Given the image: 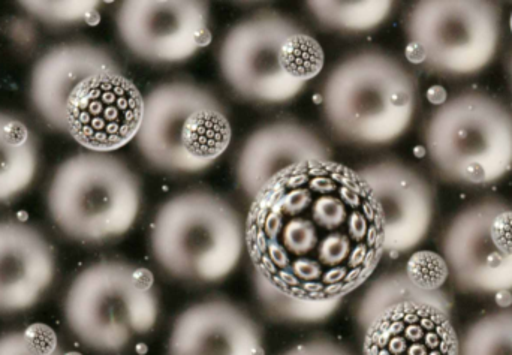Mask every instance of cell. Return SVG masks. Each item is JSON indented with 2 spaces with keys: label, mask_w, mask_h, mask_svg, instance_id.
<instances>
[{
  "label": "cell",
  "mask_w": 512,
  "mask_h": 355,
  "mask_svg": "<svg viewBox=\"0 0 512 355\" xmlns=\"http://www.w3.org/2000/svg\"><path fill=\"white\" fill-rule=\"evenodd\" d=\"M382 221L385 254L417 248L432 227L435 198L429 182L399 161H381L361 168Z\"/></svg>",
  "instance_id": "obj_13"
},
{
  "label": "cell",
  "mask_w": 512,
  "mask_h": 355,
  "mask_svg": "<svg viewBox=\"0 0 512 355\" xmlns=\"http://www.w3.org/2000/svg\"><path fill=\"white\" fill-rule=\"evenodd\" d=\"M442 258L463 293L512 291V204L489 197L460 210L445 228Z\"/></svg>",
  "instance_id": "obj_10"
},
{
  "label": "cell",
  "mask_w": 512,
  "mask_h": 355,
  "mask_svg": "<svg viewBox=\"0 0 512 355\" xmlns=\"http://www.w3.org/2000/svg\"><path fill=\"white\" fill-rule=\"evenodd\" d=\"M280 355H354L348 348L328 338H315L288 348Z\"/></svg>",
  "instance_id": "obj_27"
},
{
  "label": "cell",
  "mask_w": 512,
  "mask_h": 355,
  "mask_svg": "<svg viewBox=\"0 0 512 355\" xmlns=\"http://www.w3.org/2000/svg\"><path fill=\"white\" fill-rule=\"evenodd\" d=\"M424 144L442 179L492 185L512 170V110L489 93H459L433 111Z\"/></svg>",
  "instance_id": "obj_7"
},
{
  "label": "cell",
  "mask_w": 512,
  "mask_h": 355,
  "mask_svg": "<svg viewBox=\"0 0 512 355\" xmlns=\"http://www.w3.org/2000/svg\"><path fill=\"white\" fill-rule=\"evenodd\" d=\"M417 83L390 54L366 50L346 57L328 75L322 110L334 132L361 146L399 140L414 120Z\"/></svg>",
  "instance_id": "obj_3"
},
{
  "label": "cell",
  "mask_w": 512,
  "mask_h": 355,
  "mask_svg": "<svg viewBox=\"0 0 512 355\" xmlns=\"http://www.w3.org/2000/svg\"><path fill=\"white\" fill-rule=\"evenodd\" d=\"M117 30L131 53L158 65L186 62L212 41L209 6L194 0L123 2Z\"/></svg>",
  "instance_id": "obj_11"
},
{
  "label": "cell",
  "mask_w": 512,
  "mask_h": 355,
  "mask_svg": "<svg viewBox=\"0 0 512 355\" xmlns=\"http://www.w3.org/2000/svg\"><path fill=\"white\" fill-rule=\"evenodd\" d=\"M324 159H330V149L312 129L295 122L270 123L256 129L243 144L237 179L243 192L254 200L280 174Z\"/></svg>",
  "instance_id": "obj_16"
},
{
  "label": "cell",
  "mask_w": 512,
  "mask_h": 355,
  "mask_svg": "<svg viewBox=\"0 0 512 355\" xmlns=\"http://www.w3.org/2000/svg\"><path fill=\"white\" fill-rule=\"evenodd\" d=\"M0 355H41L30 350L24 341L23 333H8L0 336ZM53 355H62L57 353Z\"/></svg>",
  "instance_id": "obj_28"
},
{
  "label": "cell",
  "mask_w": 512,
  "mask_h": 355,
  "mask_svg": "<svg viewBox=\"0 0 512 355\" xmlns=\"http://www.w3.org/2000/svg\"><path fill=\"white\" fill-rule=\"evenodd\" d=\"M135 140L152 167L170 174H195L227 152L233 128L209 90L189 81H170L144 98Z\"/></svg>",
  "instance_id": "obj_5"
},
{
  "label": "cell",
  "mask_w": 512,
  "mask_h": 355,
  "mask_svg": "<svg viewBox=\"0 0 512 355\" xmlns=\"http://www.w3.org/2000/svg\"><path fill=\"white\" fill-rule=\"evenodd\" d=\"M24 341L36 354L53 355L60 353L59 339L51 327L45 324H32L23 332Z\"/></svg>",
  "instance_id": "obj_26"
},
{
  "label": "cell",
  "mask_w": 512,
  "mask_h": 355,
  "mask_svg": "<svg viewBox=\"0 0 512 355\" xmlns=\"http://www.w3.org/2000/svg\"><path fill=\"white\" fill-rule=\"evenodd\" d=\"M324 50L295 21L259 12L231 27L219 50L228 86L251 102L285 104L324 68Z\"/></svg>",
  "instance_id": "obj_2"
},
{
  "label": "cell",
  "mask_w": 512,
  "mask_h": 355,
  "mask_svg": "<svg viewBox=\"0 0 512 355\" xmlns=\"http://www.w3.org/2000/svg\"><path fill=\"white\" fill-rule=\"evenodd\" d=\"M511 30H512V15H511Z\"/></svg>",
  "instance_id": "obj_31"
},
{
  "label": "cell",
  "mask_w": 512,
  "mask_h": 355,
  "mask_svg": "<svg viewBox=\"0 0 512 355\" xmlns=\"http://www.w3.org/2000/svg\"><path fill=\"white\" fill-rule=\"evenodd\" d=\"M158 294L150 270L122 261L84 269L65 299L71 332L90 350L119 354L152 333L159 320Z\"/></svg>",
  "instance_id": "obj_6"
},
{
  "label": "cell",
  "mask_w": 512,
  "mask_h": 355,
  "mask_svg": "<svg viewBox=\"0 0 512 355\" xmlns=\"http://www.w3.org/2000/svg\"><path fill=\"white\" fill-rule=\"evenodd\" d=\"M140 206L137 177L105 153H81L63 162L48 192L51 218L81 242L122 237L134 227Z\"/></svg>",
  "instance_id": "obj_8"
},
{
  "label": "cell",
  "mask_w": 512,
  "mask_h": 355,
  "mask_svg": "<svg viewBox=\"0 0 512 355\" xmlns=\"http://www.w3.org/2000/svg\"><path fill=\"white\" fill-rule=\"evenodd\" d=\"M62 355H83V354H80V353H65V354H62Z\"/></svg>",
  "instance_id": "obj_30"
},
{
  "label": "cell",
  "mask_w": 512,
  "mask_h": 355,
  "mask_svg": "<svg viewBox=\"0 0 512 355\" xmlns=\"http://www.w3.org/2000/svg\"><path fill=\"white\" fill-rule=\"evenodd\" d=\"M408 302H423L439 308L453 311V300L444 290L424 291L412 284L411 279L403 272L387 273L376 279L357 308V323L361 330H366L379 315L384 314L393 306Z\"/></svg>",
  "instance_id": "obj_20"
},
{
  "label": "cell",
  "mask_w": 512,
  "mask_h": 355,
  "mask_svg": "<svg viewBox=\"0 0 512 355\" xmlns=\"http://www.w3.org/2000/svg\"><path fill=\"white\" fill-rule=\"evenodd\" d=\"M54 273V254L41 234L17 222H0V314L35 306Z\"/></svg>",
  "instance_id": "obj_17"
},
{
  "label": "cell",
  "mask_w": 512,
  "mask_h": 355,
  "mask_svg": "<svg viewBox=\"0 0 512 355\" xmlns=\"http://www.w3.org/2000/svg\"><path fill=\"white\" fill-rule=\"evenodd\" d=\"M412 284L424 291H439L450 278L444 258L433 252H417L409 258L405 269Z\"/></svg>",
  "instance_id": "obj_24"
},
{
  "label": "cell",
  "mask_w": 512,
  "mask_h": 355,
  "mask_svg": "<svg viewBox=\"0 0 512 355\" xmlns=\"http://www.w3.org/2000/svg\"><path fill=\"white\" fill-rule=\"evenodd\" d=\"M150 246L158 266L173 278L218 284L242 260L245 224L219 195L183 192L165 201L156 213Z\"/></svg>",
  "instance_id": "obj_4"
},
{
  "label": "cell",
  "mask_w": 512,
  "mask_h": 355,
  "mask_svg": "<svg viewBox=\"0 0 512 355\" xmlns=\"http://www.w3.org/2000/svg\"><path fill=\"white\" fill-rule=\"evenodd\" d=\"M451 311L408 302L379 315L366 330L363 355H459Z\"/></svg>",
  "instance_id": "obj_15"
},
{
  "label": "cell",
  "mask_w": 512,
  "mask_h": 355,
  "mask_svg": "<svg viewBox=\"0 0 512 355\" xmlns=\"http://www.w3.org/2000/svg\"><path fill=\"white\" fill-rule=\"evenodd\" d=\"M170 355H265L261 329L248 312L228 300L189 306L174 321Z\"/></svg>",
  "instance_id": "obj_14"
},
{
  "label": "cell",
  "mask_w": 512,
  "mask_h": 355,
  "mask_svg": "<svg viewBox=\"0 0 512 355\" xmlns=\"http://www.w3.org/2000/svg\"><path fill=\"white\" fill-rule=\"evenodd\" d=\"M256 300L271 320L288 324H316L336 314L342 300H301L288 296L254 273Z\"/></svg>",
  "instance_id": "obj_21"
},
{
  "label": "cell",
  "mask_w": 512,
  "mask_h": 355,
  "mask_svg": "<svg viewBox=\"0 0 512 355\" xmlns=\"http://www.w3.org/2000/svg\"><path fill=\"white\" fill-rule=\"evenodd\" d=\"M116 68L102 48L65 44L53 48L33 69L30 96L38 113L57 129H66V104L71 93L90 75Z\"/></svg>",
  "instance_id": "obj_18"
},
{
  "label": "cell",
  "mask_w": 512,
  "mask_h": 355,
  "mask_svg": "<svg viewBox=\"0 0 512 355\" xmlns=\"http://www.w3.org/2000/svg\"><path fill=\"white\" fill-rule=\"evenodd\" d=\"M144 96L134 81L117 71L90 75L69 96L66 131L92 153H110L135 140Z\"/></svg>",
  "instance_id": "obj_12"
},
{
  "label": "cell",
  "mask_w": 512,
  "mask_h": 355,
  "mask_svg": "<svg viewBox=\"0 0 512 355\" xmlns=\"http://www.w3.org/2000/svg\"><path fill=\"white\" fill-rule=\"evenodd\" d=\"M38 152L20 120L0 114V203L12 200L35 179Z\"/></svg>",
  "instance_id": "obj_19"
},
{
  "label": "cell",
  "mask_w": 512,
  "mask_h": 355,
  "mask_svg": "<svg viewBox=\"0 0 512 355\" xmlns=\"http://www.w3.org/2000/svg\"><path fill=\"white\" fill-rule=\"evenodd\" d=\"M313 17L328 29L342 32H370L381 26L393 11V2H307Z\"/></svg>",
  "instance_id": "obj_22"
},
{
  "label": "cell",
  "mask_w": 512,
  "mask_h": 355,
  "mask_svg": "<svg viewBox=\"0 0 512 355\" xmlns=\"http://www.w3.org/2000/svg\"><path fill=\"white\" fill-rule=\"evenodd\" d=\"M459 355H512V309L474 321L460 336Z\"/></svg>",
  "instance_id": "obj_23"
},
{
  "label": "cell",
  "mask_w": 512,
  "mask_h": 355,
  "mask_svg": "<svg viewBox=\"0 0 512 355\" xmlns=\"http://www.w3.org/2000/svg\"><path fill=\"white\" fill-rule=\"evenodd\" d=\"M502 12L484 0H424L406 21L408 59L432 74L469 77L498 53Z\"/></svg>",
  "instance_id": "obj_9"
},
{
  "label": "cell",
  "mask_w": 512,
  "mask_h": 355,
  "mask_svg": "<svg viewBox=\"0 0 512 355\" xmlns=\"http://www.w3.org/2000/svg\"><path fill=\"white\" fill-rule=\"evenodd\" d=\"M98 2H23L24 8L47 21H80L92 24L90 18L99 21Z\"/></svg>",
  "instance_id": "obj_25"
},
{
  "label": "cell",
  "mask_w": 512,
  "mask_h": 355,
  "mask_svg": "<svg viewBox=\"0 0 512 355\" xmlns=\"http://www.w3.org/2000/svg\"><path fill=\"white\" fill-rule=\"evenodd\" d=\"M246 251L256 275L301 300H343L378 269V204L358 171L333 159L291 168L252 200Z\"/></svg>",
  "instance_id": "obj_1"
},
{
  "label": "cell",
  "mask_w": 512,
  "mask_h": 355,
  "mask_svg": "<svg viewBox=\"0 0 512 355\" xmlns=\"http://www.w3.org/2000/svg\"><path fill=\"white\" fill-rule=\"evenodd\" d=\"M508 74H510V83H511V87H512V56L510 59V65H508Z\"/></svg>",
  "instance_id": "obj_29"
}]
</instances>
